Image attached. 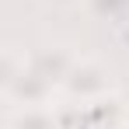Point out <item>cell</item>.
<instances>
[{
	"label": "cell",
	"instance_id": "obj_1",
	"mask_svg": "<svg viewBox=\"0 0 129 129\" xmlns=\"http://www.w3.org/2000/svg\"><path fill=\"white\" fill-rule=\"evenodd\" d=\"M108 94H115V73L112 66L91 56H77V63L70 66V73L59 84V98L73 101V105H87V101H101Z\"/></svg>",
	"mask_w": 129,
	"mask_h": 129
},
{
	"label": "cell",
	"instance_id": "obj_2",
	"mask_svg": "<svg viewBox=\"0 0 129 129\" xmlns=\"http://www.w3.org/2000/svg\"><path fill=\"white\" fill-rule=\"evenodd\" d=\"M56 98H59L56 84L49 77H42L35 66L28 63V56H24V66H21V73L14 77V84H11L4 101H11L14 108H31V105H52Z\"/></svg>",
	"mask_w": 129,
	"mask_h": 129
},
{
	"label": "cell",
	"instance_id": "obj_3",
	"mask_svg": "<svg viewBox=\"0 0 129 129\" xmlns=\"http://www.w3.org/2000/svg\"><path fill=\"white\" fill-rule=\"evenodd\" d=\"M77 49L66 42H52V45H39L35 52H28V63L35 66L42 77H49L52 84H56V91H59V84H63V77L70 73V66L77 63Z\"/></svg>",
	"mask_w": 129,
	"mask_h": 129
},
{
	"label": "cell",
	"instance_id": "obj_4",
	"mask_svg": "<svg viewBox=\"0 0 129 129\" xmlns=\"http://www.w3.org/2000/svg\"><path fill=\"white\" fill-rule=\"evenodd\" d=\"M7 129H59V112L56 105L14 108V115L7 119Z\"/></svg>",
	"mask_w": 129,
	"mask_h": 129
},
{
	"label": "cell",
	"instance_id": "obj_5",
	"mask_svg": "<svg viewBox=\"0 0 129 129\" xmlns=\"http://www.w3.org/2000/svg\"><path fill=\"white\" fill-rule=\"evenodd\" d=\"M21 66H24V52H18L14 45H0V98H7Z\"/></svg>",
	"mask_w": 129,
	"mask_h": 129
},
{
	"label": "cell",
	"instance_id": "obj_6",
	"mask_svg": "<svg viewBox=\"0 0 129 129\" xmlns=\"http://www.w3.org/2000/svg\"><path fill=\"white\" fill-rule=\"evenodd\" d=\"M87 7H91V14L101 18V21H119L129 11V0H87Z\"/></svg>",
	"mask_w": 129,
	"mask_h": 129
},
{
	"label": "cell",
	"instance_id": "obj_7",
	"mask_svg": "<svg viewBox=\"0 0 129 129\" xmlns=\"http://www.w3.org/2000/svg\"><path fill=\"white\" fill-rule=\"evenodd\" d=\"M42 4H52V7H70L73 0H42Z\"/></svg>",
	"mask_w": 129,
	"mask_h": 129
},
{
	"label": "cell",
	"instance_id": "obj_8",
	"mask_svg": "<svg viewBox=\"0 0 129 129\" xmlns=\"http://www.w3.org/2000/svg\"><path fill=\"white\" fill-rule=\"evenodd\" d=\"M126 129H129V126H126Z\"/></svg>",
	"mask_w": 129,
	"mask_h": 129
}]
</instances>
